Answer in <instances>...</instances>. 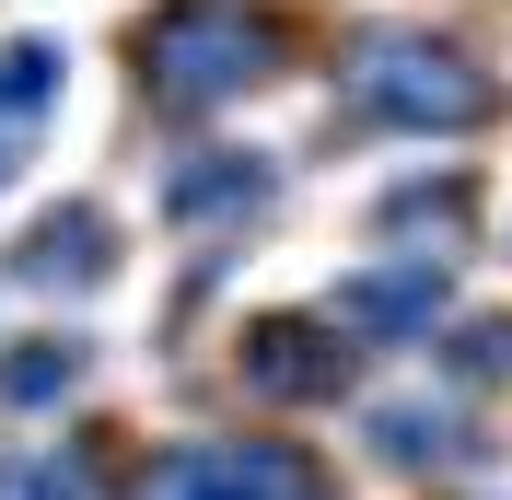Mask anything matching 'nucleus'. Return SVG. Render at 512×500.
I'll use <instances>...</instances> for the list:
<instances>
[{"label":"nucleus","instance_id":"9b49d317","mask_svg":"<svg viewBox=\"0 0 512 500\" xmlns=\"http://www.w3.org/2000/svg\"><path fill=\"white\" fill-rule=\"evenodd\" d=\"M0 500H105L82 454H0Z\"/></svg>","mask_w":512,"mask_h":500},{"label":"nucleus","instance_id":"423d86ee","mask_svg":"<svg viewBox=\"0 0 512 500\" xmlns=\"http://www.w3.org/2000/svg\"><path fill=\"white\" fill-rule=\"evenodd\" d=\"M373 454L384 466H466V454H478V419H466V407L454 396H408V407H373Z\"/></svg>","mask_w":512,"mask_h":500},{"label":"nucleus","instance_id":"f257e3e1","mask_svg":"<svg viewBox=\"0 0 512 500\" xmlns=\"http://www.w3.org/2000/svg\"><path fill=\"white\" fill-rule=\"evenodd\" d=\"M350 105L373 128H489V70L466 59V47H431V35L408 24H384L350 47Z\"/></svg>","mask_w":512,"mask_h":500},{"label":"nucleus","instance_id":"7ed1b4c3","mask_svg":"<svg viewBox=\"0 0 512 500\" xmlns=\"http://www.w3.org/2000/svg\"><path fill=\"white\" fill-rule=\"evenodd\" d=\"M140 500H315V466L291 442H187L152 466Z\"/></svg>","mask_w":512,"mask_h":500},{"label":"nucleus","instance_id":"6e6552de","mask_svg":"<svg viewBox=\"0 0 512 500\" xmlns=\"http://www.w3.org/2000/svg\"><path fill=\"white\" fill-rule=\"evenodd\" d=\"M70 373H82V349H70V338H24V349H0V407H59Z\"/></svg>","mask_w":512,"mask_h":500},{"label":"nucleus","instance_id":"9d476101","mask_svg":"<svg viewBox=\"0 0 512 500\" xmlns=\"http://www.w3.org/2000/svg\"><path fill=\"white\" fill-rule=\"evenodd\" d=\"M256 187H268V163H245V152H210V163H187V187H175V221H210V210H245Z\"/></svg>","mask_w":512,"mask_h":500},{"label":"nucleus","instance_id":"f03ea898","mask_svg":"<svg viewBox=\"0 0 512 500\" xmlns=\"http://www.w3.org/2000/svg\"><path fill=\"white\" fill-rule=\"evenodd\" d=\"M268 59H280V35L256 24L245 0H175V12L140 35V82H152L163 105H222V94H245Z\"/></svg>","mask_w":512,"mask_h":500},{"label":"nucleus","instance_id":"0eeeda50","mask_svg":"<svg viewBox=\"0 0 512 500\" xmlns=\"http://www.w3.org/2000/svg\"><path fill=\"white\" fill-rule=\"evenodd\" d=\"M47 94H59V47H47V35H12V47H0V140H24V128L47 117Z\"/></svg>","mask_w":512,"mask_h":500},{"label":"nucleus","instance_id":"39448f33","mask_svg":"<svg viewBox=\"0 0 512 500\" xmlns=\"http://www.w3.org/2000/svg\"><path fill=\"white\" fill-rule=\"evenodd\" d=\"M338 314H350L361 338H431V326L454 314V280L443 268H373V280L338 291Z\"/></svg>","mask_w":512,"mask_h":500},{"label":"nucleus","instance_id":"1a4fd4ad","mask_svg":"<svg viewBox=\"0 0 512 500\" xmlns=\"http://www.w3.org/2000/svg\"><path fill=\"white\" fill-rule=\"evenodd\" d=\"M82 268H105V210H70L24 245V280H82Z\"/></svg>","mask_w":512,"mask_h":500},{"label":"nucleus","instance_id":"f8f14e48","mask_svg":"<svg viewBox=\"0 0 512 500\" xmlns=\"http://www.w3.org/2000/svg\"><path fill=\"white\" fill-rule=\"evenodd\" d=\"M454 361H466V384H489L512 361V326H466V349H454Z\"/></svg>","mask_w":512,"mask_h":500},{"label":"nucleus","instance_id":"20e7f679","mask_svg":"<svg viewBox=\"0 0 512 500\" xmlns=\"http://www.w3.org/2000/svg\"><path fill=\"white\" fill-rule=\"evenodd\" d=\"M245 384L256 396H338L350 384V338L326 314H256L245 326Z\"/></svg>","mask_w":512,"mask_h":500}]
</instances>
